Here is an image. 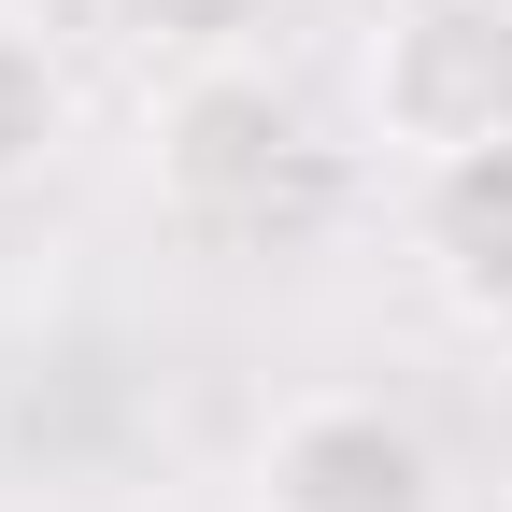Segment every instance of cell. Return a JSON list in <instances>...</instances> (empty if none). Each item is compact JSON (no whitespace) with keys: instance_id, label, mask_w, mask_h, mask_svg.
Returning a JSON list of instances; mask_svg holds the SVG:
<instances>
[{"instance_id":"8992f818","label":"cell","mask_w":512,"mask_h":512,"mask_svg":"<svg viewBox=\"0 0 512 512\" xmlns=\"http://www.w3.org/2000/svg\"><path fill=\"white\" fill-rule=\"evenodd\" d=\"M256 15H271V0H114V29L143 43V57H171V72L242 57V43H256Z\"/></svg>"},{"instance_id":"3957f363","label":"cell","mask_w":512,"mask_h":512,"mask_svg":"<svg viewBox=\"0 0 512 512\" xmlns=\"http://www.w3.org/2000/svg\"><path fill=\"white\" fill-rule=\"evenodd\" d=\"M256 512H441V456H427V427L399 399L328 384V399L271 413V441H256Z\"/></svg>"},{"instance_id":"5b68a950","label":"cell","mask_w":512,"mask_h":512,"mask_svg":"<svg viewBox=\"0 0 512 512\" xmlns=\"http://www.w3.org/2000/svg\"><path fill=\"white\" fill-rule=\"evenodd\" d=\"M57 128H72V72H57L29 0H0V185H29L57 157Z\"/></svg>"},{"instance_id":"277c9868","label":"cell","mask_w":512,"mask_h":512,"mask_svg":"<svg viewBox=\"0 0 512 512\" xmlns=\"http://www.w3.org/2000/svg\"><path fill=\"white\" fill-rule=\"evenodd\" d=\"M413 242H427V285L456 299L470 328H498V313H512V143L441 157L427 200H413Z\"/></svg>"},{"instance_id":"7a4b0ae2","label":"cell","mask_w":512,"mask_h":512,"mask_svg":"<svg viewBox=\"0 0 512 512\" xmlns=\"http://www.w3.org/2000/svg\"><path fill=\"white\" fill-rule=\"evenodd\" d=\"M143 143H157V185H171L185 214L242 228V214H271V185H299L313 128H299V100L256 72V57H200V72H171V86H157Z\"/></svg>"},{"instance_id":"6da1fadb","label":"cell","mask_w":512,"mask_h":512,"mask_svg":"<svg viewBox=\"0 0 512 512\" xmlns=\"http://www.w3.org/2000/svg\"><path fill=\"white\" fill-rule=\"evenodd\" d=\"M370 143H399L413 171L512 143V0H399L356 57Z\"/></svg>"}]
</instances>
